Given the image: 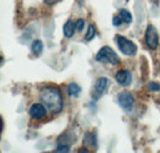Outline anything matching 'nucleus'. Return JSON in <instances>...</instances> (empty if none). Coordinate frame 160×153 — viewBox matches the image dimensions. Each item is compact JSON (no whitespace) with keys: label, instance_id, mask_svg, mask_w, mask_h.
I'll use <instances>...</instances> for the list:
<instances>
[{"label":"nucleus","instance_id":"20","mask_svg":"<svg viewBox=\"0 0 160 153\" xmlns=\"http://www.w3.org/2000/svg\"><path fill=\"white\" fill-rule=\"evenodd\" d=\"M159 69H160V64H159Z\"/></svg>","mask_w":160,"mask_h":153},{"label":"nucleus","instance_id":"16","mask_svg":"<svg viewBox=\"0 0 160 153\" xmlns=\"http://www.w3.org/2000/svg\"><path fill=\"white\" fill-rule=\"evenodd\" d=\"M149 89H150L152 92H159L160 84L157 83V82H150V83H149Z\"/></svg>","mask_w":160,"mask_h":153},{"label":"nucleus","instance_id":"17","mask_svg":"<svg viewBox=\"0 0 160 153\" xmlns=\"http://www.w3.org/2000/svg\"><path fill=\"white\" fill-rule=\"evenodd\" d=\"M123 21L121 19L120 15H117V16H113V19H112V24H113V26H116V27H118L121 26V24H122Z\"/></svg>","mask_w":160,"mask_h":153},{"label":"nucleus","instance_id":"1","mask_svg":"<svg viewBox=\"0 0 160 153\" xmlns=\"http://www.w3.org/2000/svg\"><path fill=\"white\" fill-rule=\"evenodd\" d=\"M41 100L46 108L53 113L58 114L63 109V96L57 87H44L41 90Z\"/></svg>","mask_w":160,"mask_h":153},{"label":"nucleus","instance_id":"3","mask_svg":"<svg viewBox=\"0 0 160 153\" xmlns=\"http://www.w3.org/2000/svg\"><path fill=\"white\" fill-rule=\"evenodd\" d=\"M115 41L120 48V51L126 55V56H134V53L137 52V46L128 38H126L124 36H121V35H116L115 37Z\"/></svg>","mask_w":160,"mask_h":153},{"label":"nucleus","instance_id":"12","mask_svg":"<svg viewBox=\"0 0 160 153\" xmlns=\"http://www.w3.org/2000/svg\"><path fill=\"white\" fill-rule=\"evenodd\" d=\"M80 92H81V88L77 83H72L68 85V93L70 96H78L80 94Z\"/></svg>","mask_w":160,"mask_h":153},{"label":"nucleus","instance_id":"13","mask_svg":"<svg viewBox=\"0 0 160 153\" xmlns=\"http://www.w3.org/2000/svg\"><path fill=\"white\" fill-rule=\"evenodd\" d=\"M118 15L121 16V19H122V21H123L124 24H131V22H132V15H131L129 11H127V10H124V9H121Z\"/></svg>","mask_w":160,"mask_h":153},{"label":"nucleus","instance_id":"5","mask_svg":"<svg viewBox=\"0 0 160 153\" xmlns=\"http://www.w3.org/2000/svg\"><path fill=\"white\" fill-rule=\"evenodd\" d=\"M118 104L121 105L122 109L131 110L133 108V105H134V98L128 92H122L118 95Z\"/></svg>","mask_w":160,"mask_h":153},{"label":"nucleus","instance_id":"4","mask_svg":"<svg viewBox=\"0 0 160 153\" xmlns=\"http://www.w3.org/2000/svg\"><path fill=\"white\" fill-rule=\"evenodd\" d=\"M145 43L152 50H155L159 46V35L157 29L153 25H148L145 30Z\"/></svg>","mask_w":160,"mask_h":153},{"label":"nucleus","instance_id":"19","mask_svg":"<svg viewBox=\"0 0 160 153\" xmlns=\"http://www.w3.org/2000/svg\"><path fill=\"white\" fill-rule=\"evenodd\" d=\"M44 1H46V4H48V5H53V4L58 3L59 0H44Z\"/></svg>","mask_w":160,"mask_h":153},{"label":"nucleus","instance_id":"9","mask_svg":"<svg viewBox=\"0 0 160 153\" xmlns=\"http://www.w3.org/2000/svg\"><path fill=\"white\" fill-rule=\"evenodd\" d=\"M75 30H77V24H74L72 20H68V21L64 24L63 32H64V36H65V37H68V38L73 37Z\"/></svg>","mask_w":160,"mask_h":153},{"label":"nucleus","instance_id":"7","mask_svg":"<svg viewBox=\"0 0 160 153\" xmlns=\"http://www.w3.org/2000/svg\"><path fill=\"white\" fill-rule=\"evenodd\" d=\"M107 87H108V80H107V78H103V76L99 78V79L96 80V83H95L94 95H92V98H94V99H100L101 96H102V94L107 90Z\"/></svg>","mask_w":160,"mask_h":153},{"label":"nucleus","instance_id":"15","mask_svg":"<svg viewBox=\"0 0 160 153\" xmlns=\"http://www.w3.org/2000/svg\"><path fill=\"white\" fill-rule=\"evenodd\" d=\"M69 151H70V147L64 143H59L58 147L56 148V152H69Z\"/></svg>","mask_w":160,"mask_h":153},{"label":"nucleus","instance_id":"10","mask_svg":"<svg viewBox=\"0 0 160 153\" xmlns=\"http://www.w3.org/2000/svg\"><path fill=\"white\" fill-rule=\"evenodd\" d=\"M84 146L85 147H90V148H96L98 146V141H96V136L92 132H88L84 136Z\"/></svg>","mask_w":160,"mask_h":153},{"label":"nucleus","instance_id":"11","mask_svg":"<svg viewBox=\"0 0 160 153\" xmlns=\"http://www.w3.org/2000/svg\"><path fill=\"white\" fill-rule=\"evenodd\" d=\"M43 51V43L40 40H35L31 45V52L35 55V56H40Z\"/></svg>","mask_w":160,"mask_h":153},{"label":"nucleus","instance_id":"2","mask_svg":"<svg viewBox=\"0 0 160 153\" xmlns=\"http://www.w3.org/2000/svg\"><path fill=\"white\" fill-rule=\"evenodd\" d=\"M95 59L98 62H101V63H110L112 66H116L121 62L117 53L108 46H103L102 48H100L99 52L95 56Z\"/></svg>","mask_w":160,"mask_h":153},{"label":"nucleus","instance_id":"6","mask_svg":"<svg viewBox=\"0 0 160 153\" xmlns=\"http://www.w3.org/2000/svg\"><path fill=\"white\" fill-rule=\"evenodd\" d=\"M30 116L35 120H42L43 117H46L47 115V109L44 106V104H33L31 108H30V111H28Z\"/></svg>","mask_w":160,"mask_h":153},{"label":"nucleus","instance_id":"8","mask_svg":"<svg viewBox=\"0 0 160 153\" xmlns=\"http://www.w3.org/2000/svg\"><path fill=\"white\" fill-rule=\"evenodd\" d=\"M116 80L121 85H129L132 82V74L127 69H121L116 73Z\"/></svg>","mask_w":160,"mask_h":153},{"label":"nucleus","instance_id":"14","mask_svg":"<svg viewBox=\"0 0 160 153\" xmlns=\"http://www.w3.org/2000/svg\"><path fill=\"white\" fill-rule=\"evenodd\" d=\"M95 36H96L95 26L94 25H89V29H88V32H86V41H91Z\"/></svg>","mask_w":160,"mask_h":153},{"label":"nucleus","instance_id":"18","mask_svg":"<svg viewBox=\"0 0 160 153\" xmlns=\"http://www.w3.org/2000/svg\"><path fill=\"white\" fill-rule=\"evenodd\" d=\"M84 26H85V22H84V20L82 19H79L77 21V30L78 31H82V29H84Z\"/></svg>","mask_w":160,"mask_h":153}]
</instances>
